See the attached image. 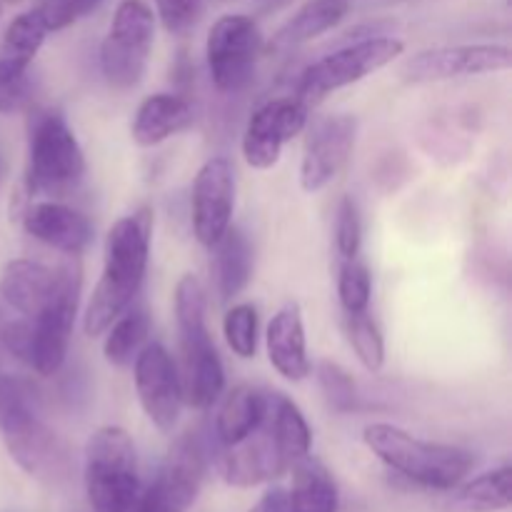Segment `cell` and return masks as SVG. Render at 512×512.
Here are the masks:
<instances>
[{"label":"cell","mask_w":512,"mask_h":512,"mask_svg":"<svg viewBox=\"0 0 512 512\" xmlns=\"http://www.w3.org/2000/svg\"><path fill=\"white\" fill-rule=\"evenodd\" d=\"M150 243H153V210L150 208L125 215L110 228L105 238L103 275L83 315L85 335L90 338L103 335L113 325V320L133 305L145 280V270H148Z\"/></svg>","instance_id":"6da1fadb"},{"label":"cell","mask_w":512,"mask_h":512,"mask_svg":"<svg viewBox=\"0 0 512 512\" xmlns=\"http://www.w3.org/2000/svg\"><path fill=\"white\" fill-rule=\"evenodd\" d=\"M363 440L375 458L420 488L455 490L475 468V455L470 450L423 440L398 425H368Z\"/></svg>","instance_id":"7a4b0ae2"},{"label":"cell","mask_w":512,"mask_h":512,"mask_svg":"<svg viewBox=\"0 0 512 512\" xmlns=\"http://www.w3.org/2000/svg\"><path fill=\"white\" fill-rule=\"evenodd\" d=\"M85 495L93 512H135L138 453L128 430L103 425L85 445Z\"/></svg>","instance_id":"3957f363"},{"label":"cell","mask_w":512,"mask_h":512,"mask_svg":"<svg viewBox=\"0 0 512 512\" xmlns=\"http://www.w3.org/2000/svg\"><path fill=\"white\" fill-rule=\"evenodd\" d=\"M155 10L148 0H120L100 43V70L110 88L133 90L148 73Z\"/></svg>","instance_id":"277c9868"},{"label":"cell","mask_w":512,"mask_h":512,"mask_svg":"<svg viewBox=\"0 0 512 512\" xmlns=\"http://www.w3.org/2000/svg\"><path fill=\"white\" fill-rule=\"evenodd\" d=\"M403 50V40L390 38V35H373V38H363L358 43L345 45V48L325 55V58H320L318 63L305 70L298 90H295V98L305 108H313V105L323 103L328 95L378 73L380 68L400 58Z\"/></svg>","instance_id":"5b68a950"},{"label":"cell","mask_w":512,"mask_h":512,"mask_svg":"<svg viewBox=\"0 0 512 512\" xmlns=\"http://www.w3.org/2000/svg\"><path fill=\"white\" fill-rule=\"evenodd\" d=\"M30 193L63 195L83 180L85 155L65 115L48 110L30 128Z\"/></svg>","instance_id":"8992f818"},{"label":"cell","mask_w":512,"mask_h":512,"mask_svg":"<svg viewBox=\"0 0 512 512\" xmlns=\"http://www.w3.org/2000/svg\"><path fill=\"white\" fill-rule=\"evenodd\" d=\"M208 453L195 433L175 438L158 465L153 483L140 490L135 512H188L203 490Z\"/></svg>","instance_id":"52a82bcc"},{"label":"cell","mask_w":512,"mask_h":512,"mask_svg":"<svg viewBox=\"0 0 512 512\" xmlns=\"http://www.w3.org/2000/svg\"><path fill=\"white\" fill-rule=\"evenodd\" d=\"M0 435L15 465L38 483L60 485L73 473L68 445L40 420L38 408L13 415L8 423L0 425Z\"/></svg>","instance_id":"ba28073f"},{"label":"cell","mask_w":512,"mask_h":512,"mask_svg":"<svg viewBox=\"0 0 512 512\" xmlns=\"http://www.w3.org/2000/svg\"><path fill=\"white\" fill-rule=\"evenodd\" d=\"M263 53V35L248 15H223L210 28L205 40L210 80L220 93H238L248 88Z\"/></svg>","instance_id":"9c48e42d"},{"label":"cell","mask_w":512,"mask_h":512,"mask_svg":"<svg viewBox=\"0 0 512 512\" xmlns=\"http://www.w3.org/2000/svg\"><path fill=\"white\" fill-rule=\"evenodd\" d=\"M180 335V393L183 403L195 410H208L225 390V370L213 338H210L205 313H185L175 318Z\"/></svg>","instance_id":"30bf717a"},{"label":"cell","mask_w":512,"mask_h":512,"mask_svg":"<svg viewBox=\"0 0 512 512\" xmlns=\"http://www.w3.org/2000/svg\"><path fill=\"white\" fill-rule=\"evenodd\" d=\"M80 303V270L75 265L58 268V285L53 298L48 300L33 325V350H30V368L43 378L58 373L68 358L70 335H73L75 315Z\"/></svg>","instance_id":"8fae6325"},{"label":"cell","mask_w":512,"mask_h":512,"mask_svg":"<svg viewBox=\"0 0 512 512\" xmlns=\"http://www.w3.org/2000/svg\"><path fill=\"white\" fill-rule=\"evenodd\" d=\"M512 65L508 45L498 43H473V45H443L413 55L403 65L400 75L408 83H443L453 78H470V75L500 73Z\"/></svg>","instance_id":"7c38bea8"},{"label":"cell","mask_w":512,"mask_h":512,"mask_svg":"<svg viewBox=\"0 0 512 512\" xmlns=\"http://www.w3.org/2000/svg\"><path fill=\"white\" fill-rule=\"evenodd\" d=\"M135 393L140 408L160 433H173L178 425L183 393H180L178 365L170 358L165 345L148 343L135 355Z\"/></svg>","instance_id":"4fadbf2b"},{"label":"cell","mask_w":512,"mask_h":512,"mask_svg":"<svg viewBox=\"0 0 512 512\" xmlns=\"http://www.w3.org/2000/svg\"><path fill=\"white\" fill-rule=\"evenodd\" d=\"M355 135H358V120L353 115L338 113L315 120L300 163V185L305 193H320L338 178L353 155Z\"/></svg>","instance_id":"5bb4252c"},{"label":"cell","mask_w":512,"mask_h":512,"mask_svg":"<svg viewBox=\"0 0 512 512\" xmlns=\"http://www.w3.org/2000/svg\"><path fill=\"white\" fill-rule=\"evenodd\" d=\"M308 110L298 98H278L253 113L243 133L245 163L255 170L278 165L283 148L308 128Z\"/></svg>","instance_id":"9a60e30c"},{"label":"cell","mask_w":512,"mask_h":512,"mask_svg":"<svg viewBox=\"0 0 512 512\" xmlns=\"http://www.w3.org/2000/svg\"><path fill=\"white\" fill-rule=\"evenodd\" d=\"M193 233L198 243L213 248L230 228L235 210V168L225 155L205 160L193 180Z\"/></svg>","instance_id":"2e32d148"},{"label":"cell","mask_w":512,"mask_h":512,"mask_svg":"<svg viewBox=\"0 0 512 512\" xmlns=\"http://www.w3.org/2000/svg\"><path fill=\"white\" fill-rule=\"evenodd\" d=\"M220 475L233 488H255L288 473V463L280 455L275 435L270 430L268 413L265 420L240 443L223 448L218 458Z\"/></svg>","instance_id":"e0dca14e"},{"label":"cell","mask_w":512,"mask_h":512,"mask_svg":"<svg viewBox=\"0 0 512 512\" xmlns=\"http://www.w3.org/2000/svg\"><path fill=\"white\" fill-rule=\"evenodd\" d=\"M25 233L65 255H80L93 243V223L80 210L55 200L33 203L23 215Z\"/></svg>","instance_id":"ac0fdd59"},{"label":"cell","mask_w":512,"mask_h":512,"mask_svg":"<svg viewBox=\"0 0 512 512\" xmlns=\"http://www.w3.org/2000/svg\"><path fill=\"white\" fill-rule=\"evenodd\" d=\"M58 285V268H48L35 260H10L0 273V300L20 318H38L40 310L53 298Z\"/></svg>","instance_id":"d6986e66"},{"label":"cell","mask_w":512,"mask_h":512,"mask_svg":"<svg viewBox=\"0 0 512 512\" xmlns=\"http://www.w3.org/2000/svg\"><path fill=\"white\" fill-rule=\"evenodd\" d=\"M265 348H268V360L285 380L300 383L310 375L308 358V340H305L303 313L298 305H285L270 320L265 330Z\"/></svg>","instance_id":"ffe728a7"},{"label":"cell","mask_w":512,"mask_h":512,"mask_svg":"<svg viewBox=\"0 0 512 512\" xmlns=\"http://www.w3.org/2000/svg\"><path fill=\"white\" fill-rule=\"evenodd\" d=\"M193 105L173 93H155L135 110L130 135L140 148H153L193 125Z\"/></svg>","instance_id":"44dd1931"},{"label":"cell","mask_w":512,"mask_h":512,"mask_svg":"<svg viewBox=\"0 0 512 512\" xmlns=\"http://www.w3.org/2000/svg\"><path fill=\"white\" fill-rule=\"evenodd\" d=\"M210 250H213L210 270H213L215 293L223 303H230L248 288L253 278V245L243 230L228 228Z\"/></svg>","instance_id":"7402d4cb"},{"label":"cell","mask_w":512,"mask_h":512,"mask_svg":"<svg viewBox=\"0 0 512 512\" xmlns=\"http://www.w3.org/2000/svg\"><path fill=\"white\" fill-rule=\"evenodd\" d=\"M270 395L253 385H238L225 395L215 415V435H218L220 448L240 443L248 438L255 428L265 420L268 413Z\"/></svg>","instance_id":"603a6c76"},{"label":"cell","mask_w":512,"mask_h":512,"mask_svg":"<svg viewBox=\"0 0 512 512\" xmlns=\"http://www.w3.org/2000/svg\"><path fill=\"white\" fill-rule=\"evenodd\" d=\"M288 503L293 512H338L340 495L330 470L313 455H305L290 468Z\"/></svg>","instance_id":"cb8c5ba5"},{"label":"cell","mask_w":512,"mask_h":512,"mask_svg":"<svg viewBox=\"0 0 512 512\" xmlns=\"http://www.w3.org/2000/svg\"><path fill=\"white\" fill-rule=\"evenodd\" d=\"M350 13V0H308L298 13L275 33L273 50H290L330 33Z\"/></svg>","instance_id":"d4e9b609"},{"label":"cell","mask_w":512,"mask_h":512,"mask_svg":"<svg viewBox=\"0 0 512 512\" xmlns=\"http://www.w3.org/2000/svg\"><path fill=\"white\" fill-rule=\"evenodd\" d=\"M268 423L275 435L280 455L288 463V470L298 463L300 458L310 455L313 448V430H310L308 420L300 413L298 405L285 395L273 393L268 403Z\"/></svg>","instance_id":"484cf974"},{"label":"cell","mask_w":512,"mask_h":512,"mask_svg":"<svg viewBox=\"0 0 512 512\" xmlns=\"http://www.w3.org/2000/svg\"><path fill=\"white\" fill-rule=\"evenodd\" d=\"M510 465L488 470L478 478L468 480L455 488V508L463 512H503L510 508Z\"/></svg>","instance_id":"4316f807"},{"label":"cell","mask_w":512,"mask_h":512,"mask_svg":"<svg viewBox=\"0 0 512 512\" xmlns=\"http://www.w3.org/2000/svg\"><path fill=\"white\" fill-rule=\"evenodd\" d=\"M105 333H108L103 343L105 360L110 365L123 368V365L133 363L135 355L140 353V345L145 343V338L150 333V318L143 308H128L120 318L113 320V325Z\"/></svg>","instance_id":"83f0119b"},{"label":"cell","mask_w":512,"mask_h":512,"mask_svg":"<svg viewBox=\"0 0 512 512\" xmlns=\"http://www.w3.org/2000/svg\"><path fill=\"white\" fill-rule=\"evenodd\" d=\"M48 33H50L48 25H45L43 18H40L38 8L25 10V13L15 15L13 23L5 28L0 55L18 60V63L33 65L35 55H38L40 48H43Z\"/></svg>","instance_id":"f1b7e54d"},{"label":"cell","mask_w":512,"mask_h":512,"mask_svg":"<svg viewBox=\"0 0 512 512\" xmlns=\"http://www.w3.org/2000/svg\"><path fill=\"white\" fill-rule=\"evenodd\" d=\"M345 335L353 345L355 355L370 373H380L385 365V340L378 323L370 318V313H345Z\"/></svg>","instance_id":"f546056e"},{"label":"cell","mask_w":512,"mask_h":512,"mask_svg":"<svg viewBox=\"0 0 512 512\" xmlns=\"http://www.w3.org/2000/svg\"><path fill=\"white\" fill-rule=\"evenodd\" d=\"M223 333L228 340V348L238 358H255L258 350V310L250 303H238L225 313Z\"/></svg>","instance_id":"4dcf8cb0"},{"label":"cell","mask_w":512,"mask_h":512,"mask_svg":"<svg viewBox=\"0 0 512 512\" xmlns=\"http://www.w3.org/2000/svg\"><path fill=\"white\" fill-rule=\"evenodd\" d=\"M373 295V278L370 270L358 258L343 260L338 275V298L345 313H365Z\"/></svg>","instance_id":"1f68e13d"},{"label":"cell","mask_w":512,"mask_h":512,"mask_svg":"<svg viewBox=\"0 0 512 512\" xmlns=\"http://www.w3.org/2000/svg\"><path fill=\"white\" fill-rule=\"evenodd\" d=\"M30 65L0 55V113L10 115L30 100Z\"/></svg>","instance_id":"d6a6232c"},{"label":"cell","mask_w":512,"mask_h":512,"mask_svg":"<svg viewBox=\"0 0 512 512\" xmlns=\"http://www.w3.org/2000/svg\"><path fill=\"white\" fill-rule=\"evenodd\" d=\"M318 383L323 388L325 398L340 413H348L355 408V400H358V390H355V380L348 370H343L340 365L323 360L318 365Z\"/></svg>","instance_id":"836d02e7"},{"label":"cell","mask_w":512,"mask_h":512,"mask_svg":"<svg viewBox=\"0 0 512 512\" xmlns=\"http://www.w3.org/2000/svg\"><path fill=\"white\" fill-rule=\"evenodd\" d=\"M360 243H363V223H360V210L350 195H345L338 205V218H335V248L340 258H358Z\"/></svg>","instance_id":"e575fe53"},{"label":"cell","mask_w":512,"mask_h":512,"mask_svg":"<svg viewBox=\"0 0 512 512\" xmlns=\"http://www.w3.org/2000/svg\"><path fill=\"white\" fill-rule=\"evenodd\" d=\"M100 3L103 0H40L38 13L43 23L48 25L50 33H55V30H65L78 23V20H83Z\"/></svg>","instance_id":"d590c367"},{"label":"cell","mask_w":512,"mask_h":512,"mask_svg":"<svg viewBox=\"0 0 512 512\" xmlns=\"http://www.w3.org/2000/svg\"><path fill=\"white\" fill-rule=\"evenodd\" d=\"M30 408H38V393L33 385L18 375H0V425Z\"/></svg>","instance_id":"8d00e7d4"},{"label":"cell","mask_w":512,"mask_h":512,"mask_svg":"<svg viewBox=\"0 0 512 512\" xmlns=\"http://www.w3.org/2000/svg\"><path fill=\"white\" fill-rule=\"evenodd\" d=\"M205 0H155V13L168 33L183 35L198 23Z\"/></svg>","instance_id":"74e56055"},{"label":"cell","mask_w":512,"mask_h":512,"mask_svg":"<svg viewBox=\"0 0 512 512\" xmlns=\"http://www.w3.org/2000/svg\"><path fill=\"white\" fill-rule=\"evenodd\" d=\"M248 512H293L288 503V490L280 488V485H273L263 493V498L253 505Z\"/></svg>","instance_id":"f35d334b"},{"label":"cell","mask_w":512,"mask_h":512,"mask_svg":"<svg viewBox=\"0 0 512 512\" xmlns=\"http://www.w3.org/2000/svg\"><path fill=\"white\" fill-rule=\"evenodd\" d=\"M5 305H3V300H0V353H3V325H5Z\"/></svg>","instance_id":"ab89813d"},{"label":"cell","mask_w":512,"mask_h":512,"mask_svg":"<svg viewBox=\"0 0 512 512\" xmlns=\"http://www.w3.org/2000/svg\"><path fill=\"white\" fill-rule=\"evenodd\" d=\"M5 170H8V165H5V158L0 155V183H3V178H5Z\"/></svg>","instance_id":"60d3db41"},{"label":"cell","mask_w":512,"mask_h":512,"mask_svg":"<svg viewBox=\"0 0 512 512\" xmlns=\"http://www.w3.org/2000/svg\"><path fill=\"white\" fill-rule=\"evenodd\" d=\"M5 3H8V0H0V15H3V8H5Z\"/></svg>","instance_id":"b9f144b4"},{"label":"cell","mask_w":512,"mask_h":512,"mask_svg":"<svg viewBox=\"0 0 512 512\" xmlns=\"http://www.w3.org/2000/svg\"><path fill=\"white\" fill-rule=\"evenodd\" d=\"M8 3H10V0H8ZM13 3H15V0H13Z\"/></svg>","instance_id":"7bdbcfd3"}]
</instances>
